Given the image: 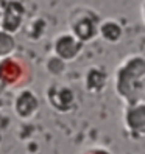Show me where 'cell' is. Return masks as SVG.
Segmentation results:
<instances>
[{
	"mask_svg": "<svg viewBox=\"0 0 145 154\" xmlns=\"http://www.w3.org/2000/svg\"><path fill=\"white\" fill-rule=\"evenodd\" d=\"M145 79V58L130 55L115 70V92L126 106L139 103Z\"/></svg>",
	"mask_w": 145,
	"mask_h": 154,
	"instance_id": "1",
	"label": "cell"
},
{
	"mask_svg": "<svg viewBox=\"0 0 145 154\" xmlns=\"http://www.w3.org/2000/svg\"><path fill=\"white\" fill-rule=\"evenodd\" d=\"M28 78V67L22 59L8 58L0 62V81L6 86H20Z\"/></svg>",
	"mask_w": 145,
	"mask_h": 154,
	"instance_id": "2",
	"label": "cell"
},
{
	"mask_svg": "<svg viewBox=\"0 0 145 154\" xmlns=\"http://www.w3.org/2000/svg\"><path fill=\"white\" fill-rule=\"evenodd\" d=\"M125 128L134 139L145 137V103H134L125 109Z\"/></svg>",
	"mask_w": 145,
	"mask_h": 154,
	"instance_id": "3",
	"label": "cell"
},
{
	"mask_svg": "<svg viewBox=\"0 0 145 154\" xmlns=\"http://www.w3.org/2000/svg\"><path fill=\"white\" fill-rule=\"evenodd\" d=\"M74 30V36L80 41V42H89L92 41L95 36L98 34V25L95 22V17L90 16H81L74 22L72 25Z\"/></svg>",
	"mask_w": 145,
	"mask_h": 154,
	"instance_id": "4",
	"label": "cell"
},
{
	"mask_svg": "<svg viewBox=\"0 0 145 154\" xmlns=\"http://www.w3.org/2000/svg\"><path fill=\"white\" fill-rule=\"evenodd\" d=\"M83 48V42H80L74 34H64L61 36L56 42V51L61 58L64 59H75L77 55Z\"/></svg>",
	"mask_w": 145,
	"mask_h": 154,
	"instance_id": "5",
	"label": "cell"
},
{
	"mask_svg": "<svg viewBox=\"0 0 145 154\" xmlns=\"http://www.w3.org/2000/svg\"><path fill=\"white\" fill-rule=\"evenodd\" d=\"M98 34H100L105 41L111 42V44H117L123 38V28L117 20L108 19V20H103L98 25Z\"/></svg>",
	"mask_w": 145,
	"mask_h": 154,
	"instance_id": "6",
	"label": "cell"
},
{
	"mask_svg": "<svg viewBox=\"0 0 145 154\" xmlns=\"http://www.w3.org/2000/svg\"><path fill=\"white\" fill-rule=\"evenodd\" d=\"M106 86V73L98 67H92L87 73V89L90 92H100Z\"/></svg>",
	"mask_w": 145,
	"mask_h": 154,
	"instance_id": "7",
	"label": "cell"
},
{
	"mask_svg": "<svg viewBox=\"0 0 145 154\" xmlns=\"http://www.w3.org/2000/svg\"><path fill=\"white\" fill-rule=\"evenodd\" d=\"M83 154H111V152L108 149H105V148H92V149H87Z\"/></svg>",
	"mask_w": 145,
	"mask_h": 154,
	"instance_id": "8",
	"label": "cell"
},
{
	"mask_svg": "<svg viewBox=\"0 0 145 154\" xmlns=\"http://www.w3.org/2000/svg\"><path fill=\"white\" fill-rule=\"evenodd\" d=\"M140 14H142V20H143V25H145V0L142 2V6H140Z\"/></svg>",
	"mask_w": 145,
	"mask_h": 154,
	"instance_id": "9",
	"label": "cell"
}]
</instances>
